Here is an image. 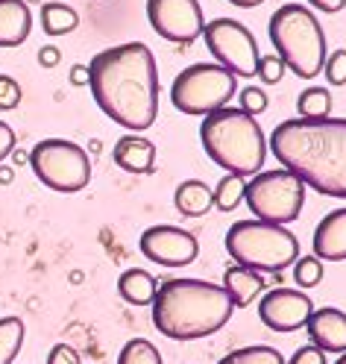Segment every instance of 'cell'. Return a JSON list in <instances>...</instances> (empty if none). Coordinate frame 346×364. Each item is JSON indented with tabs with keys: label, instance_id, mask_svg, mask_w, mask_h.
I'll use <instances>...</instances> for the list:
<instances>
[{
	"label": "cell",
	"instance_id": "6da1fadb",
	"mask_svg": "<svg viewBox=\"0 0 346 364\" xmlns=\"http://www.w3.org/2000/svg\"><path fill=\"white\" fill-rule=\"evenodd\" d=\"M88 88L100 112L141 135L158 115V68L147 44L126 41L88 62Z\"/></svg>",
	"mask_w": 346,
	"mask_h": 364
},
{
	"label": "cell",
	"instance_id": "7a4b0ae2",
	"mask_svg": "<svg viewBox=\"0 0 346 364\" xmlns=\"http://www.w3.org/2000/svg\"><path fill=\"white\" fill-rule=\"evenodd\" d=\"M270 153L306 188L346 200V118L282 121L270 135Z\"/></svg>",
	"mask_w": 346,
	"mask_h": 364
},
{
	"label": "cell",
	"instance_id": "3957f363",
	"mask_svg": "<svg viewBox=\"0 0 346 364\" xmlns=\"http://www.w3.org/2000/svg\"><path fill=\"white\" fill-rule=\"evenodd\" d=\"M235 306L223 285L205 279H168L153 300V326L171 341H200L220 332Z\"/></svg>",
	"mask_w": 346,
	"mask_h": 364
},
{
	"label": "cell",
	"instance_id": "277c9868",
	"mask_svg": "<svg viewBox=\"0 0 346 364\" xmlns=\"http://www.w3.org/2000/svg\"><path fill=\"white\" fill-rule=\"evenodd\" d=\"M200 141L212 162L232 176H256L264 168L267 141L261 124L241 109H217L200 124Z\"/></svg>",
	"mask_w": 346,
	"mask_h": 364
},
{
	"label": "cell",
	"instance_id": "5b68a950",
	"mask_svg": "<svg viewBox=\"0 0 346 364\" xmlns=\"http://www.w3.org/2000/svg\"><path fill=\"white\" fill-rule=\"evenodd\" d=\"M270 41L291 74L314 80L326 65V36L308 6L285 4L270 15Z\"/></svg>",
	"mask_w": 346,
	"mask_h": 364
},
{
	"label": "cell",
	"instance_id": "8992f818",
	"mask_svg": "<svg viewBox=\"0 0 346 364\" xmlns=\"http://www.w3.org/2000/svg\"><path fill=\"white\" fill-rule=\"evenodd\" d=\"M223 244L235 264L256 273H285V267L299 259V241L288 226L264 223L256 218L229 226Z\"/></svg>",
	"mask_w": 346,
	"mask_h": 364
},
{
	"label": "cell",
	"instance_id": "52a82bcc",
	"mask_svg": "<svg viewBox=\"0 0 346 364\" xmlns=\"http://www.w3.org/2000/svg\"><path fill=\"white\" fill-rule=\"evenodd\" d=\"M238 77L229 74L226 68L215 62H197L182 71L171 85V103L182 115L205 118L217 109H226V103L235 97Z\"/></svg>",
	"mask_w": 346,
	"mask_h": 364
},
{
	"label": "cell",
	"instance_id": "ba28073f",
	"mask_svg": "<svg viewBox=\"0 0 346 364\" xmlns=\"http://www.w3.org/2000/svg\"><path fill=\"white\" fill-rule=\"evenodd\" d=\"M244 203L256 220L288 226L299 218V212L306 206V182L285 168L261 171L247 179Z\"/></svg>",
	"mask_w": 346,
	"mask_h": 364
},
{
	"label": "cell",
	"instance_id": "9c48e42d",
	"mask_svg": "<svg viewBox=\"0 0 346 364\" xmlns=\"http://www.w3.org/2000/svg\"><path fill=\"white\" fill-rule=\"evenodd\" d=\"M30 168L56 194H77L91 182L88 153L67 139H44L30 150Z\"/></svg>",
	"mask_w": 346,
	"mask_h": 364
},
{
	"label": "cell",
	"instance_id": "30bf717a",
	"mask_svg": "<svg viewBox=\"0 0 346 364\" xmlns=\"http://www.w3.org/2000/svg\"><path fill=\"white\" fill-rule=\"evenodd\" d=\"M205 48L215 56V65L226 68L235 77H256L259 71V41L241 21L235 18H215L202 30Z\"/></svg>",
	"mask_w": 346,
	"mask_h": 364
},
{
	"label": "cell",
	"instance_id": "8fae6325",
	"mask_svg": "<svg viewBox=\"0 0 346 364\" xmlns=\"http://www.w3.org/2000/svg\"><path fill=\"white\" fill-rule=\"evenodd\" d=\"M147 21L161 38L173 44H191L205 30L200 0H147Z\"/></svg>",
	"mask_w": 346,
	"mask_h": 364
},
{
	"label": "cell",
	"instance_id": "7c38bea8",
	"mask_svg": "<svg viewBox=\"0 0 346 364\" xmlns=\"http://www.w3.org/2000/svg\"><path fill=\"white\" fill-rule=\"evenodd\" d=\"M138 247H141V256H147L153 264L161 267H185L200 256V241L188 230L168 223L144 230Z\"/></svg>",
	"mask_w": 346,
	"mask_h": 364
},
{
	"label": "cell",
	"instance_id": "4fadbf2b",
	"mask_svg": "<svg viewBox=\"0 0 346 364\" xmlns=\"http://www.w3.org/2000/svg\"><path fill=\"white\" fill-rule=\"evenodd\" d=\"M314 311V303L306 291L296 288H270L261 294L259 303V317L261 323L273 332H296L308 323V317Z\"/></svg>",
	"mask_w": 346,
	"mask_h": 364
},
{
	"label": "cell",
	"instance_id": "5bb4252c",
	"mask_svg": "<svg viewBox=\"0 0 346 364\" xmlns=\"http://www.w3.org/2000/svg\"><path fill=\"white\" fill-rule=\"evenodd\" d=\"M306 332L311 338V347H317L320 353H346V311L340 309H314Z\"/></svg>",
	"mask_w": 346,
	"mask_h": 364
},
{
	"label": "cell",
	"instance_id": "9a60e30c",
	"mask_svg": "<svg viewBox=\"0 0 346 364\" xmlns=\"http://www.w3.org/2000/svg\"><path fill=\"white\" fill-rule=\"evenodd\" d=\"M311 247L320 262H346V209H335L317 223Z\"/></svg>",
	"mask_w": 346,
	"mask_h": 364
},
{
	"label": "cell",
	"instance_id": "2e32d148",
	"mask_svg": "<svg viewBox=\"0 0 346 364\" xmlns=\"http://www.w3.org/2000/svg\"><path fill=\"white\" fill-rule=\"evenodd\" d=\"M33 12L27 0H0V48H18L30 38Z\"/></svg>",
	"mask_w": 346,
	"mask_h": 364
},
{
	"label": "cell",
	"instance_id": "e0dca14e",
	"mask_svg": "<svg viewBox=\"0 0 346 364\" xmlns=\"http://www.w3.org/2000/svg\"><path fill=\"white\" fill-rule=\"evenodd\" d=\"M114 165L126 173H153L156 165V144L147 141L144 135L129 132L114 144Z\"/></svg>",
	"mask_w": 346,
	"mask_h": 364
},
{
	"label": "cell",
	"instance_id": "ac0fdd59",
	"mask_svg": "<svg viewBox=\"0 0 346 364\" xmlns=\"http://www.w3.org/2000/svg\"><path fill=\"white\" fill-rule=\"evenodd\" d=\"M223 291L229 294V300H232L235 309H247L267 291V282H264L261 273L247 270L241 264H232L223 273Z\"/></svg>",
	"mask_w": 346,
	"mask_h": 364
},
{
	"label": "cell",
	"instance_id": "d6986e66",
	"mask_svg": "<svg viewBox=\"0 0 346 364\" xmlns=\"http://www.w3.org/2000/svg\"><path fill=\"white\" fill-rule=\"evenodd\" d=\"M173 203H176L179 215L202 218V215H209L212 206H215V191L205 186L202 179H185V182H179V188L173 194Z\"/></svg>",
	"mask_w": 346,
	"mask_h": 364
},
{
	"label": "cell",
	"instance_id": "ffe728a7",
	"mask_svg": "<svg viewBox=\"0 0 346 364\" xmlns=\"http://www.w3.org/2000/svg\"><path fill=\"white\" fill-rule=\"evenodd\" d=\"M156 291H158L156 277H153V273H147V270H141V267L124 270L121 279H118V294L129 306H153Z\"/></svg>",
	"mask_w": 346,
	"mask_h": 364
},
{
	"label": "cell",
	"instance_id": "44dd1931",
	"mask_svg": "<svg viewBox=\"0 0 346 364\" xmlns=\"http://www.w3.org/2000/svg\"><path fill=\"white\" fill-rule=\"evenodd\" d=\"M41 27L48 36H67L80 27V15L67 4H44L41 6Z\"/></svg>",
	"mask_w": 346,
	"mask_h": 364
},
{
	"label": "cell",
	"instance_id": "7402d4cb",
	"mask_svg": "<svg viewBox=\"0 0 346 364\" xmlns=\"http://www.w3.org/2000/svg\"><path fill=\"white\" fill-rule=\"evenodd\" d=\"M296 112H299V118H306V121L329 118L332 115V95H329V88H323V85L306 88L303 95L296 97Z\"/></svg>",
	"mask_w": 346,
	"mask_h": 364
},
{
	"label": "cell",
	"instance_id": "603a6c76",
	"mask_svg": "<svg viewBox=\"0 0 346 364\" xmlns=\"http://www.w3.org/2000/svg\"><path fill=\"white\" fill-rule=\"evenodd\" d=\"M24 321L21 317H0V364H12L24 347Z\"/></svg>",
	"mask_w": 346,
	"mask_h": 364
},
{
	"label": "cell",
	"instance_id": "cb8c5ba5",
	"mask_svg": "<svg viewBox=\"0 0 346 364\" xmlns=\"http://www.w3.org/2000/svg\"><path fill=\"white\" fill-rule=\"evenodd\" d=\"M244 186H247V182L241 176L226 173L217 182V188H215V209L217 212H235L244 203Z\"/></svg>",
	"mask_w": 346,
	"mask_h": 364
},
{
	"label": "cell",
	"instance_id": "d4e9b609",
	"mask_svg": "<svg viewBox=\"0 0 346 364\" xmlns=\"http://www.w3.org/2000/svg\"><path fill=\"white\" fill-rule=\"evenodd\" d=\"M118 364H165V361H161V353L156 350L153 341L132 338L124 344V350L118 355Z\"/></svg>",
	"mask_w": 346,
	"mask_h": 364
},
{
	"label": "cell",
	"instance_id": "484cf974",
	"mask_svg": "<svg viewBox=\"0 0 346 364\" xmlns=\"http://www.w3.org/2000/svg\"><path fill=\"white\" fill-rule=\"evenodd\" d=\"M217 364H285V358H282L279 350L264 347V344H256V347H244V350L229 353V355L220 358Z\"/></svg>",
	"mask_w": 346,
	"mask_h": 364
},
{
	"label": "cell",
	"instance_id": "4316f807",
	"mask_svg": "<svg viewBox=\"0 0 346 364\" xmlns=\"http://www.w3.org/2000/svg\"><path fill=\"white\" fill-rule=\"evenodd\" d=\"M323 279V262L317 256H303L293 262V282L299 288H314Z\"/></svg>",
	"mask_w": 346,
	"mask_h": 364
},
{
	"label": "cell",
	"instance_id": "83f0119b",
	"mask_svg": "<svg viewBox=\"0 0 346 364\" xmlns=\"http://www.w3.org/2000/svg\"><path fill=\"white\" fill-rule=\"evenodd\" d=\"M285 71H288L285 62L276 56V53H267V56L259 59V71H256V77H259L261 82H267V85H276V82L285 77Z\"/></svg>",
	"mask_w": 346,
	"mask_h": 364
},
{
	"label": "cell",
	"instance_id": "f1b7e54d",
	"mask_svg": "<svg viewBox=\"0 0 346 364\" xmlns=\"http://www.w3.org/2000/svg\"><path fill=\"white\" fill-rule=\"evenodd\" d=\"M267 109V95L261 88H256V85H247V88H241V112H247V115H261V112Z\"/></svg>",
	"mask_w": 346,
	"mask_h": 364
},
{
	"label": "cell",
	"instance_id": "f546056e",
	"mask_svg": "<svg viewBox=\"0 0 346 364\" xmlns=\"http://www.w3.org/2000/svg\"><path fill=\"white\" fill-rule=\"evenodd\" d=\"M323 71H326L329 85H346V50L329 53L326 65H323Z\"/></svg>",
	"mask_w": 346,
	"mask_h": 364
},
{
	"label": "cell",
	"instance_id": "4dcf8cb0",
	"mask_svg": "<svg viewBox=\"0 0 346 364\" xmlns=\"http://www.w3.org/2000/svg\"><path fill=\"white\" fill-rule=\"evenodd\" d=\"M21 97H24V91H21L18 80L0 74V112H9L21 103Z\"/></svg>",
	"mask_w": 346,
	"mask_h": 364
},
{
	"label": "cell",
	"instance_id": "1f68e13d",
	"mask_svg": "<svg viewBox=\"0 0 346 364\" xmlns=\"http://www.w3.org/2000/svg\"><path fill=\"white\" fill-rule=\"evenodd\" d=\"M285 364H329V361H326V353H320L317 347L306 344V347H299Z\"/></svg>",
	"mask_w": 346,
	"mask_h": 364
},
{
	"label": "cell",
	"instance_id": "d6a6232c",
	"mask_svg": "<svg viewBox=\"0 0 346 364\" xmlns=\"http://www.w3.org/2000/svg\"><path fill=\"white\" fill-rule=\"evenodd\" d=\"M48 364H80V353L71 344H56L48 355Z\"/></svg>",
	"mask_w": 346,
	"mask_h": 364
},
{
	"label": "cell",
	"instance_id": "836d02e7",
	"mask_svg": "<svg viewBox=\"0 0 346 364\" xmlns=\"http://www.w3.org/2000/svg\"><path fill=\"white\" fill-rule=\"evenodd\" d=\"M12 150H15V132H12L9 124L0 121V165H4V159H6Z\"/></svg>",
	"mask_w": 346,
	"mask_h": 364
},
{
	"label": "cell",
	"instance_id": "e575fe53",
	"mask_svg": "<svg viewBox=\"0 0 346 364\" xmlns=\"http://www.w3.org/2000/svg\"><path fill=\"white\" fill-rule=\"evenodd\" d=\"M59 59H62V53H59L56 48H50V44H48V48H41V50H38V65H41V68H56V65H59Z\"/></svg>",
	"mask_w": 346,
	"mask_h": 364
},
{
	"label": "cell",
	"instance_id": "d590c367",
	"mask_svg": "<svg viewBox=\"0 0 346 364\" xmlns=\"http://www.w3.org/2000/svg\"><path fill=\"white\" fill-rule=\"evenodd\" d=\"M308 4L320 12H340L346 6V0H308Z\"/></svg>",
	"mask_w": 346,
	"mask_h": 364
},
{
	"label": "cell",
	"instance_id": "8d00e7d4",
	"mask_svg": "<svg viewBox=\"0 0 346 364\" xmlns=\"http://www.w3.org/2000/svg\"><path fill=\"white\" fill-rule=\"evenodd\" d=\"M71 82L74 85H88V65H74L71 68Z\"/></svg>",
	"mask_w": 346,
	"mask_h": 364
},
{
	"label": "cell",
	"instance_id": "74e56055",
	"mask_svg": "<svg viewBox=\"0 0 346 364\" xmlns=\"http://www.w3.org/2000/svg\"><path fill=\"white\" fill-rule=\"evenodd\" d=\"M12 182H15V168L0 165V186H12Z\"/></svg>",
	"mask_w": 346,
	"mask_h": 364
},
{
	"label": "cell",
	"instance_id": "f35d334b",
	"mask_svg": "<svg viewBox=\"0 0 346 364\" xmlns=\"http://www.w3.org/2000/svg\"><path fill=\"white\" fill-rule=\"evenodd\" d=\"M232 6H241V9H252V6H261L264 0H229Z\"/></svg>",
	"mask_w": 346,
	"mask_h": 364
},
{
	"label": "cell",
	"instance_id": "ab89813d",
	"mask_svg": "<svg viewBox=\"0 0 346 364\" xmlns=\"http://www.w3.org/2000/svg\"><path fill=\"white\" fill-rule=\"evenodd\" d=\"M12 159H15V165H24V162H30V153H24V150H12Z\"/></svg>",
	"mask_w": 346,
	"mask_h": 364
},
{
	"label": "cell",
	"instance_id": "60d3db41",
	"mask_svg": "<svg viewBox=\"0 0 346 364\" xmlns=\"http://www.w3.org/2000/svg\"><path fill=\"white\" fill-rule=\"evenodd\" d=\"M335 364H346V353H340V358H337Z\"/></svg>",
	"mask_w": 346,
	"mask_h": 364
},
{
	"label": "cell",
	"instance_id": "b9f144b4",
	"mask_svg": "<svg viewBox=\"0 0 346 364\" xmlns=\"http://www.w3.org/2000/svg\"><path fill=\"white\" fill-rule=\"evenodd\" d=\"M27 6H30V0H27Z\"/></svg>",
	"mask_w": 346,
	"mask_h": 364
}]
</instances>
